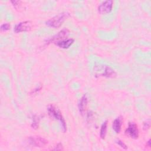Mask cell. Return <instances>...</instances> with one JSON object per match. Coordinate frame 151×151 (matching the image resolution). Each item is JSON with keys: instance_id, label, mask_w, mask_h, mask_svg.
<instances>
[{"instance_id": "15", "label": "cell", "mask_w": 151, "mask_h": 151, "mask_svg": "<svg viewBox=\"0 0 151 151\" xmlns=\"http://www.w3.org/2000/svg\"><path fill=\"white\" fill-rule=\"evenodd\" d=\"M150 119H147L143 123V129L144 130H147L150 128Z\"/></svg>"}, {"instance_id": "9", "label": "cell", "mask_w": 151, "mask_h": 151, "mask_svg": "<svg viewBox=\"0 0 151 151\" xmlns=\"http://www.w3.org/2000/svg\"><path fill=\"white\" fill-rule=\"evenodd\" d=\"M87 103H88L87 96L86 94H84L80 99L78 103V105L79 111L81 114H84L86 110L87 109Z\"/></svg>"}, {"instance_id": "18", "label": "cell", "mask_w": 151, "mask_h": 151, "mask_svg": "<svg viewBox=\"0 0 151 151\" xmlns=\"http://www.w3.org/2000/svg\"><path fill=\"white\" fill-rule=\"evenodd\" d=\"M11 3L13 4V5L17 8V6H18V5H20L21 2L18 1H12Z\"/></svg>"}, {"instance_id": "14", "label": "cell", "mask_w": 151, "mask_h": 151, "mask_svg": "<svg viewBox=\"0 0 151 151\" xmlns=\"http://www.w3.org/2000/svg\"><path fill=\"white\" fill-rule=\"evenodd\" d=\"M10 24L9 23H4L1 25V32H5L8 31L10 29Z\"/></svg>"}, {"instance_id": "5", "label": "cell", "mask_w": 151, "mask_h": 151, "mask_svg": "<svg viewBox=\"0 0 151 151\" xmlns=\"http://www.w3.org/2000/svg\"><path fill=\"white\" fill-rule=\"evenodd\" d=\"M125 133L127 136L132 139H137L139 133L137 124L134 122H129L128 127L125 130Z\"/></svg>"}, {"instance_id": "7", "label": "cell", "mask_w": 151, "mask_h": 151, "mask_svg": "<svg viewBox=\"0 0 151 151\" xmlns=\"http://www.w3.org/2000/svg\"><path fill=\"white\" fill-rule=\"evenodd\" d=\"M113 6V1L111 0L105 1L101 2L98 6V12L100 14H106L110 12Z\"/></svg>"}, {"instance_id": "16", "label": "cell", "mask_w": 151, "mask_h": 151, "mask_svg": "<svg viewBox=\"0 0 151 151\" xmlns=\"http://www.w3.org/2000/svg\"><path fill=\"white\" fill-rule=\"evenodd\" d=\"M116 143H117L119 146H120L122 148H123V149H127V145H126L122 140H120V139H118V140H116Z\"/></svg>"}, {"instance_id": "4", "label": "cell", "mask_w": 151, "mask_h": 151, "mask_svg": "<svg viewBox=\"0 0 151 151\" xmlns=\"http://www.w3.org/2000/svg\"><path fill=\"white\" fill-rule=\"evenodd\" d=\"M70 33V31L67 28H64L61 29L60 31H59L57 34L50 38L47 40V42H46V44H49L50 43H55L57 41L64 40Z\"/></svg>"}, {"instance_id": "10", "label": "cell", "mask_w": 151, "mask_h": 151, "mask_svg": "<svg viewBox=\"0 0 151 151\" xmlns=\"http://www.w3.org/2000/svg\"><path fill=\"white\" fill-rule=\"evenodd\" d=\"M74 40L73 38H68L65 40H63L55 42V44L59 47L60 48L66 49L69 48L74 42Z\"/></svg>"}, {"instance_id": "2", "label": "cell", "mask_w": 151, "mask_h": 151, "mask_svg": "<svg viewBox=\"0 0 151 151\" xmlns=\"http://www.w3.org/2000/svg\"><path fill=\"white\" fill-rule=\"evenodd\" d=\"M69 17L70 14L68 12H64L50 18L45 22V24L48 27L57 28L60 27Z\"/></svg>"}, {"instance_id": "12", "label": "cell", "mask_w": 151, "mask_h": 151, "mask_svg": "<svg viewBox=\"0 0 151 151\" xmlns=\"http://www.w3.org/2000/svg\"><path fill=\"white\" fill-rule=\"evenodd\" d=\"M107 129V121L106 120L101 124L100 127V136L102 139H104L106 137Z\"/></svg>"}, {"instance_id": "19", "label": "cell", "mask_w": 151, "mask_h": 151, "mask_svg": "<svg viewBox=\"0 0 151 151\" xmlns=\"http://www.w3.org/2000/svg\"><path fill=\"white\" fill-rule=\"evenodd\" d=\"M146 146H148L149 147H150V139L147 142Z\"/></svg>"}, {"instance_id": "11", "label": "cell", "mask_w": 151, "mask_h": 151, "mask_svg": "<svg viewBox=\"0 0 151 151\" xmlns=\"http://www.w3.org/2000/svg\"><path fill=\"white\" fill-rule=\"evenodd\" d=\"M123 124V119L121 117H119L114 119V120L112 124V128L113 130L116 133H119L121 129H122V126Z\"/></svg>"}, {"instance_id": "1", "label": "cell", "mask_w": 151, "mask_h": 151, "mask_svg": "<svg viewBox=\"0 0 151 151\" xmlns=\"http://www.w3.org/2000/svg\"><path fill=\"white\" fill-rule=\"evenodd\" d=\"M93 73L96 77L113 78L117 75L116 72L111 67L101 64H96L94 65Z\"/></svg>"}, {"instance_id": "3", "label": "cell", "mask_w": 151, "mask_h": 151, "mask_svg": "<svg viewBox=\"0 0 151 151\" xmlns=\"http://www.w3.org/2000/svg\"><path fill=\"white\" fill-rule=\"evenodd\" d=\"M47 111H48V113L49 116L51 118L57 120L60 122L62 128H63V132H66L67 126H66L65 121L61 111L53 105L48 106V108H47Z\"/></svg>"}, {"instance_id": "6", "label": "cell", "mask_w": 151, "mask_h": 151, "mask_svg": "<svg viewBox=\"0 0 151 151\" xmlns=\"http://www.w3.org/2000/svg\"><path fill=\"white\" fill-rule=\"evenodd\" d=\"M28 142L30 145L38 147H44L48 143L46 139L41 136H30L28 138Z\"/></svg>"}, {"instance_id": "8", "label": "cell", "mask_w": 151, "mask_h": 151, "mask_svg": "<svg viewBox=\"0 0 151 151\" xmlns=\"http://www.w3.org/2000/svg\"><path fill=\"white\" fill-rule=\"evenodd\" d=\"M32 22L29 21H25L17 24L14 28V32L16 33L28 31L31 29Z\"/></svg>"}, {"instance_id": "13", "label": "cell", "mask_w": 151, "mask_h": 151, "mask_svg": "<svg viewBox=\"0 0 151 151\" xmlns=\"http://www.w3.org/2000/svg\"><path fill=\"white\" fill-rule=\"evenodd\" d=\"M38 123H39V119L37 116H34L32 119V123L31 124V126L33 129H37L38 127Z\"/></svg>"}, {"instance_id": "17", "label": "cell", "mask_w": 151, "mask_h": 151, "mask_svg": "<svg viewBox=\"0 0 151 151\" xmlns=\"http://www.w3.org/2000/svg\"><path fill=\"white\" fill-rule=\"evenodd\" d=\"M54 150H63V146L61 143H58L56 146H55V148L53 149Z\"/></svg>"}]
</instances>
